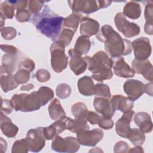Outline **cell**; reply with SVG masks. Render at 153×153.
<instances>
[{
	"label": "cell",
	"mask_w": 153,
	"mask_h": 153,
	"mask_svg": "<svg viewBox=\"0 0 153 153\" xmlns=\"http://www.w3.org/2000/svg\"><path fill=\"white\" fill-rule=\"evenodd\" d=\"M69 7L73 13H82L86 14L94 13L100 8H106L109 6L112 1H68Z\"/></svg>",
	"instance_id": "5b68a950"
},
{
	"label": "cell",
	"mask_w": 153,
	"mask_h": 153,
	"mask_svg": "<svg viewBox=\"0 0 153 153\" xmlns=\"http://www.w3.org/2000/svg\"><path fill=\"white\" fill-rule=\"evenodd\" d=\"M131 66L135 73L141 74L146 79L152 81V65L148 59L140 60L134 59L131 62Z\"/></svg>",
	"instance_id": "2e32d148"
},
{
	"label": "cell",
	"mask_w": 153,
	"mask_h": 153,
	"mask_svg": "<svg viewBox=\"0 0 153 153\" xmlns=\"http://www.w3.org/2000/svg\"><path fill=\"white\" fill-rule=\"evenodd\" d=\"M79 32L81 35L87 37L96 35L99 30V22L88 17H82L80 20Z\"/></svg>",
	"instance_id": "ac0fdd59"
},
{
	"label": "cell",
	"mask_w": 153,
	"mask_h": 153,
	"mask_svg": "<svg viewBox=\"0 0 153 153\" xmlns=\"http://www.w3.org/2000/svg\"><path fill=\"white\" fill-rule=\"evenodd\" d=\"M127 138L135 146H141L145 140V135L140 128H131Z\"/></svg>",
	"instance_id": "4dcf8cb0"
},
{
	"label": "cell",
	"mask_w": 153,
	"mask_h": 153,
	"mask_svg": "<svg viewBox=\"0 0 153 153\" xmlns=\"http://www.w3.org/2000/svg\"><path fill=\"white\" fill-rule=\"evenodd\" d=\"M1 36L6 40H11L14 39L16 35L17 31L13 27H4L1 28Z\"/></svg>",
	"instance_id": "b9f144b4"
},
{
	"label": "cell",
	"mask_w": 153,
	"mask_h": 153,
	"mask_svg": "<svg viewBox=\"0 0 153 153\" xmlns=\"http://www.w3.org/2000/svg\"><path fill=\"white\" fill-rule=\"evenodd\" d=\"M129 146L124 141H119L116 143L114 147V152H128Z\"/></svg>",
	"instance_id": "c3c4849f"
},
{
	"label": "cell",
	"mask_w": 153,
	"mask_h": 153,
	"mask_svg": "<svg viewBox=\"0 0 153 153\" xmlns=\"http://www.w3.org/2000/svg\"><path fill=\"white\" fill-rule=\"evenodd\" d=\"M69 117H64L48 127H44L43 131L45 139L51 140L59 134L67 129V122Z\"/></svg>",
	"instance_id": "9a60e30c"
},
{
	"label": "cell",
	"mask_w": 153,
	"mask_h": 153,
	"mask_svg": "<svg viewBox=\"0 0 153 153\" xmlns=\"http://www.w3.org/2000/svg\"><path fill=\"white\" fill-rule=\"evenodd\" d=\"M30 13L27 9H23L17 11L16 19L19 22H26L30 18Z\"/></svg>",
	"instance_id": "7bdbcfd3"
},
{
	"label": "cell",
	"mask_w": 153,
	"mask_h": 153,
	"mask_svg": "<svg viewBox=\"0 0 153 153\" xmlns=\"http://www.w3.org/2000/svg\"><path fill=\"white\" fill-rule=\"evenodd\" d=\"M65 46L56 41L51 45V66L56 73H60L67 67L68 58L65 53Z\"/></svg>",
	"instance_id": "8992f818"
},
{
	"label": "cell",
	"mask_w": 153,
	"mask_h": 153,
	"mask_svg": "<svg viewBox=\"0 0 153 153\" xmlns=\"http://www.w3.org/2000/svg\"><path fill=\"white\" fill-rule=\"evenodd\" d=\"M34 88V85L33 84H26V85H22L20 88V90H24V91H28V90H30L32 88Z\"/></svg>",
	"instance_id": "11a10c76"
},
{
	"label": "cell",
	"mask_w": 153,
	"mask_h": 153,
	"mask_svg": "<svg viewBox=\"0 0 153 153\" xmlns=\"http://www.w3.org/2000/svg\"><path fill=\"white\" fill-rule=\"evenodd\" d=\"M110 102L115 111L118 110L123 112L131 110L133 107V101L121 94L114 95Z\"/></svg>",
	"instance_id": "44dd1931"
},
{
	"label": "cell",
	"mask_w": 153,
	"mask_h": 153,
	"mask_svg": "<svg viewBox=\"0 0 153 153\" xmlns=\"http://www.w3.org/2000/svg\"><path fill=\"white\" fill-rule=\"evenodd\" d=\"M144 150L140 146H136L134 148H131L129 149L128 152H143Z\"/></svg>",
	"instance_id": "db71d44e"
},
{
	"label": "cell",
	"mask_w": 153,
	"mask_h": 153,
	"mask_svg": "<svg viewBox=\"0 0 153 153\" xmlns=\"http://www.w3.org/2000/svg\"><path fill=\"white\" fill-rule=\"evenodd\" d=\"M100 117H101V116L99 115L96 112H94L93 111H88L87 117H86V120L88 121L92 125L98 124L99 120L100 119Z\"/></svg>",
	"instance_id": "681fc988"
},
{
	"label": "cell",
	"mask_w": 153,
	"mask_h": 153,
	"mask_svg": "<svg viewBox=\"0 0 153 153\" xmlns=\"http://www.w3.org/2000/svg\"><path fill=\"white\" fill-rule=\"evenodd\" d=\"M71 112L75 118H82L86 120L88 110L84 103L79 102L72 106Z\"/></svg>",
	"instance_id": "836d02e7"
},
{
	"label": "cell",
	"mask_w": 153,
	"mask_h": 153,
	"mask_svg": "<svg viewBox=\"0 0 153 153\" xmlns=\"http://www.w3.org/2000/svg\"><path fill=\"white\" fill-rule=\"evenodd\" d=\"M103 137V131L102 129L94 128L86 130L76 134V139L80 145L87 146L96 145Z\"/></svg>",
	"instance_id": "30bf717a"
},
{
	"label": "cell",
	"mask_w": 153,
	"mask_h": 153,
	"mask_svg": "<svg viewBox=\"0 0 153 153\" xmlns=\"http://www.w3.org/2000/svg\"><path fill=\"white\" fill-rule=\"evenodd\" d=\"M87 64L89 71L92 73L91 78L102 82L104 80L110 79L113 74L112 68L114 65L113 60L103 51H99L92 57H84Z\"/></svg>",
	"instance_id": "3957f363"
},
{
	"label": "cell",
	"mask_w": 153,
	"mask_h": 153,
	"mask_svg": "<svg viewBox=\"0 0 153 153\" xmlns=\"http://www.w3.org/2000/svg\"><path fill=\"white\" fill-rule=\"evenodd\" d=\"M135 59L140 60H146L151 54L150 41L146 37H140L131 42Z\"/></svg>",
	"instance_id": "8fae6325"
},
{
	"label": "cell",
	"mask_w": 153,
	"mask_h": 153,
	"mask_svg": "<svg viewBox=\"0 0 153 153\" xmlns=\"http://www.w3.org/2000/svg\"><path fill=\"white\" fill-rule=\"evenodd\" d=\"M94 95H95V97H100L109 99L111 96L110 88L107 84L97 83L94 85Z\"/></svg>",
	"instance_id": "d590c367"
},
{
	"label": "cell",
	"mask_w": 153,
	"mask_h": 153,
	"mask_svg": "<svg viewBox=\"0 0 153 153\" xmlns=\"http://www.w3.org/2000/svg\"><path fill=\"white\" fill-rule=\"evenodd\" d=\"M80 148V143L74 137L68 136L62 137L57 135L51 143V149L58 152L74 153L77 152Z\"/></svg>",
	"instance_id": "52a82bcc"
},
{
	"label": "cell",
	"mask_w": 153,
	"mask_h": 153,
	"mask_svg": "<svg viewBox=\"0 0 153 153\" xmlns=\"http://www.w3.org/2000/svg\"><path fill=\"white\" fill-rule=\"evenodd\" d=\"M35 64L32 59L29 58H26L20 63L19 65V69H25L31 72L35 69Z\"/></svg>",
	"instance_id": "7dc6e473"
},
{
	"label": "cell",
	"mask_w": 153,
	"mask_h": 153,
	"mask_svg": "<svg viewBox=\"0 0 153 153\" xmlns=\"http://www.w3.org/2000/svg\"><path fill=\"white\" fill-rule=\"evenodd\" d=\"M1 50L5 53H17V48L11 45H1Z\"/></svg>",
	"instance_id": "f907efd6"
},
{
	"label": "cell",
	"mask_w": 153,
	"mask_h": 153,
	"mask_svg": "<svg viewBox=\"0 0 153 153\" xmlns=\"http://www.w3.org/2000/svg\"><path fill=\"white\" fill-rule=\"evenodd\" d=\"M56 91L57 96L59 98L65 99L70 96L71 93V88L66 83H61L59 84L56 87Z\"/></svg>",
	"instance_id": "ab89813d"
},
{
	"label": "cell",
	"mask_w": 153,
	"mask_h": 153,
	"mask_svg": "<svg viewBox=\"0 0 153 153\" xmlns=\"http://www.w3.org/2000/svg\"><path fill=\"white\" fill-rule=\"evenodd\" d=\"M64 18L53 12L47 5L43 10L34 14L32 22L41 34L56 42L62 29Z\"/></svg>",
	"instance_id": "7a4b0ae2"
},
{
	"label": "cell",
	"mask_w": 153,
	"mask_h": 153,
	"mask_svg": "<svg viewBox=\"0 0 153 153\" xmlns=\"http://www.w3.org/2000/svg\"><path fill=\"white\" fill-rule=\"evenodd\" d=\"M0 149H1V152L4 153L5 152L7 149V142L2 138H0Z\"/></svg>",
	"instance_id": "f5cc1de1"
},
{
	"label": "cell",
	"mask_w": 153,
	"mask_h": 153,
	"mask_svg": "<svg viewBox=\"0 0 153 153\" xmlns=\"http://www.w3.org/2000/svg\"><path fill=\"white\" fill-rule=\"evenodd\" d=\"M82 16L79 13H72L64 18L62 26L64 28L71 29L75 32L78 27L80 20Z\"/></svg>",
	"instance_id": "f546056e"
},
{
	"label": "cell",
	"mask_w": 153,
	"mask_h": 153,
	"mask_svg": "<svg viewBox=\"0 0 153 153\" xmlns=\"http://www.w3.org/2000/svg\"><path fill=\"white\" fill-rule=\"evenodd\" d=\"M14 7L9 1H5L1 5L0 14H2L5 19H11L14 16Z\"/></svg>",
	"instance_id": "74e56055"
},
{
	"label": "cell",
	"mask_w": 153,
	"mask_h": 153,
	"mask_svg": "<svg viewBox=\"0 0 153 153\" xmlns=\"http://www.w3.org/2000/svg\"><path fill=\"white\" fill-rule=\"evenodd\" d=\"M1 130L7 137H14L18 133L19 128L12 123L11 120L1 112Z\"/></svg>",
	"instance_id": "603a6c76"
},
{
	"label": "cell",
	"mask_w": 153,
	"mask_h": 153,
	"mask_svg": "<svg viewBox=\"0 0 153 153\" xmlns=\"http://www.w3.org/2000/svg\"><path fill=\"white\" fill-rule=\"evenodd\" d=\"M145 93L152 96V81L145 85Z\"/></svg>",
	"instance_id": "816d5d0a"
},
{
	"label": "cell",
	"mask_w": 153,
	"mask_h": 153,
	"mask_svg": "<svg viewBox=\"0 0 153 153\" xmlns=\"http://www.w3.org/2000/svg\"><path fill=\"white\" fill-rule=\"evenodd\" d=\"M11 102L16 111L31 112L39 109L41 106L36 91H33L29 94L27 93L14 94Z\"/></svg>",
	"instance_id": "277c9868"
},
{
	"label": "cell",
	"mask_w": 153,
	"mask_h": 153,
	"mask_svg": "<svg viewBox=\"0 0 153 153\" xmlns=\"http://www.w3.org/2000/svg\"><path fill=\"white\" fill-rule=\"evenodd\" d=\"M114 23L118 31L126 38L135 36L140 33V27L137 24L128 21L125 16L121 12L115 15Z\"/></svg>",
	"instance_id": "ba28073f"
},
{
	"label": "cell",
	"mask_w": 153,
	"mask_h": 153,
	"mask_svg": "<svg viewBox=\"0 0 153 153\" xmlns=\"http://www.w3.org/2000/svg\"><path fill=\"white\" fill-rule=\"evenodd\" d=\"M44 127H38L30 129L26 134L29 151L33 152H39L45 146V137L43 131Z\"/></svg>",
	"instance_id": "9c48e42d"
},
{
	"label": "cell",
	"mask_w": 153,
	"mask_h": 153,
	"mask_svg": "<svg viewBox=\"0 0 153 153\" xmlns=\"http://www.w3.org/2000/svg\"><path fill=\"white\" fill-rule=\"evenodd\" d=\"M91 47V42L88 37L81 35L79 36L76 41L74 50L82 55L86 54Z\"/></svg>",
	"instance_id": "f1b7e54d"
},
{
	"label": "cell",
	"mask_w": 153,
	"mask_h": 153,
	"mask_svg": "<svg viewBox=\"0 0 153 153\" xmlns=\"http://www.w3.org/2000/svg\"><path fill=\"white\" fill-rule=\"evenodd\" d=\"M30 78V72L25 69L20 68L14 75V79L18 84L26 83Z\"/></svg>",
	"instance_id": "f35d334b"
},
{
	"label": "cell",
	"mask_w": 153,
	"mask_h": 153,
	"mask_svg": "<svg viewBox=\"0 0 153 153\" xmlns=\"http://www.w3.org/2000/svg\"><path fill=\"white\" fill-rule=\"evenodd\" d=\"M44 1H28L27 2V10L29 11L30 14H36L40 11L42 9Z\"/></svg>",
	"instance_id": "60d3db41"
},
{
	"label": "cell",
	"mask_w": 153,
	"mask_h": 153,
	"mask_svg": "<svg viewBox=\"0 0 153 153\" xmlns=\"http://www.w3.org/2000/svg\"><path fill=\"white\" fill-rule=\"evenodd\" d=\"M145 85L139 80L128 79L124 82L123 89L127 97L132 101H134L145 93Z\"/></svg>",
	"instance_id": "7c38bea8"
},
{
	"label": "cell",
	"mask_w": 153,
	"mask_h": 153,
	"mask_svg": "<svg viewBox=\"0 0 153 153\" xmlns=\"http://www.w3.org/2000/svg\"><path fill=\"white\" fill-rule=\"evenodd\" d=\"M147 4L145 8V18L146 22L144 26V30L146 34L152 35L153 33V3L152 1H146Z\"/></svg>",
	"instance_id": "83f0119b"
},
{
	"label": "cell",
	"mask_w": 153,
	"mask_h": 153,
	"mask_svg": "<svg viewBox=\"0 0 153 153\" xmlns=\"http://www.w3.org/2000/svg\"><path fill=\"white\" fill-rule=\"evenodd\" d=\"M93 106L97 112L106 118H111L115 112L109 99L104 97H95Z\"/></svg>",
	"instance_id": "e0dca14e"
},
{
	"label": "cell",
	"mask_w": 153,
	"mask_h": 153,
	"mask_svg": "<svg viewBox=\"0 0 153 153\" xmlns=\"http://www.w3.org/2000/svg\"><path fill=\"white\" fill-rule=\"evenodd\" d=\"M123 14L131 19H137L141 14V8L139 4L135 1L127 2L123 7Z\"/></svg>",
	"instance_id": "4316f807"
},
{
	"label": "cell",
	"mask_w": 153,
	"mask_h": 153,
	"mask_svg": "<svg viewBox=\"0 0 153 153\" xmlns=\"http://www.w3.org/2000/svg\"><path fill=\"white\" fill-rule=\"evenodd\" d=\"M29 146L26 138L17 140L14 142L12 146V153H26L29 150Z\"/></svg>",
	"instance_id": "8d00e7d4"
},
{
	"label": "cell",
	"mask_w": 153,
	"mask_h": 153,
	"mask_svg": "<svg viewBox=\"0 0 153 153\" xmlns=\"http://www.w3.org/2000/svg\"><path fill=\"white\" fill-rule=\"evenodd\" d=\"M36 94L41 102V106H45L48 102L54 97V92L50 87L42 86L41 87Z\"/></svg>",
	"instance_id": "d6a6232c"
},
{
	"label": "cell",
	"mask_w": 153,
	"mask_h": 153,
	"mask_svg": "<svg viewBox=\"0 0 153 153\" xmlns=\"http://www.w3.org/2000/svg\"><path fill=\"white\" fill-rule=\"evenodd\" d=\"M79 92L85 96H91L94 94V84L92 78L89 76H84L79 78L77 83Z\"/></svg>",
	"instance_id": "cb8c5ba5"
},
{
	"label": "cell",
	"mask_w": 153,
	"mask_h": 153,
	"mask_svg": "<svg viewBox=\"0 0 153 153\" xmlns=\"http://www.w3.org/2000/svg\"><path fill=\"white\" fill-rule=\"evenodd\" d=\"M0 16H1V27L2 28L3 25H4V23L5 21V18L4 17V16L1 14H0Z\"/></svg>",
	"instance_id": "9f6ffc18"
},
{
	"label": "cell",
	"mask_w": 153,
	"mask_h": 153,
	"mask_svg": "<svg viewBox=\"0 0 153 153\" xmlns=\"http://www.w3.org/2000/svg\"><path fill=\"white\" fill-rule=\"evenodd\" d=\"M0 81L1 88L5 93L17 88L19 85L14 79L13 74H1Z\"/></svg>",
	"instance_id": "1f68e13d"
},
{
	"label": "cell",
	"mask_w": 153,
	"mask_h": 153,
	"mask_svg": "<svg viewBox=\"0 0 153 153\" xmlns=\"http://www.w3.org/2000/svg\"><path fill=\"white\" fill-rule=\"evenodd\" d=\"M98 125L100 128L105 130H109L113 127L114 121L111 120V118L101 116Z\"/></svg>",
	"instance_id": "bcb514c9"
},
{
	"label": "cell",
	"mask_w": 153,
	"mask_h": 153,
	"mask_svg": "<svg viewBox=\"0 0 153 153\" xmlns=\"http://www.w3.org/2000/svg\"><path fill=\"white\" fill-rule=\"evenodd\" d=\"M1 112L4 114V115H8L10 114L14 108L12 105V103L11 102V100H8V99H1Z\"/></svg>",
	"instance_id": "f6af8a7d"
},
{
	"label": "cell",
	"mask_w": 153,
	"mask_h": 153,
	"mask_svg": "<svg viewBox=\"0 0 153 153\" xmlns=\"http://www.w3.org/2000/svg\"><path fill=\"white\" fill-rule=\"evenodd\" d=\"M134 121L137 126L144 133H150L152 130V122L149 114L139 112L134 116Z\"/></svg>",
	"instance_id": "7402d4cb"
},
{
	"label": "cell",
	"mask_w": 153,
	"mask_h": 153,
	"mask_svg": "<svg viewBox=\"0 0 153 153\" xmlns=\"http://www.w3.org/2000/svg\"><path fill=\"white\" fill-rule=\"evenodd\" d=\"M96 37L99 41L105 43V51L111 57L127 56L132 51L131 42L123 39L110 25L102 26L96 34Z\"/></svg>",
	"instance_id": "6da1fadb"
},
{
	"label": "cell",
	"mask_w": 153,
	"mask_h": 153,
	"mask_svg": "<svg viewBox=\"0 0 153 153\" xmlns=\"http://www.w3.org/2000/svg\"><path fill=\"white\" fill-rule=\"evenodd\" d=\"M134 112L130 110L123 112L122 117L115 123V131L117 134L124 138H127L130 130V123L132 121Z\"/></svg>",
	"instance_id": "5bb4252c"
},
{
	"label": "cell",
	"mask_w": 153,
	"mask_h": 153,
	"mask_svg": "<svg viewBox=\"0 0 153 153\" xmlns=\"http://www.w3.org/2000/svg\"><path fill=\"white\" fill-rule=\"evenodd\" d=\"M68 54L70 57L69 67L74 74L79 75L84 72L87 68V64L84 57L74 49H70Z\"/></svg>",
	"instance_id": "4fadbf2b"
},
{
	"label": "cell",
	"mask_w": 153,
	"mask_h": 153,
	"mask_svg": "<svg viewBox=\"0 0 153 153\" xmlns=\"http://www.w3.org/2000/svg\"><path fill=\"white\" fill-rule=\"evenodd\" d=\"M48 110L50 118L53 120L56 121L66 116V112L57 98H54L51 101L48 106Z\"/></svg>",
	"instance_id": "484cf974"
},
{
	"label": "cell",
	"mask_w": 153,
	"mask_h": 153,
	"mask_svg": "<svg viewBox=\"0 0 153 153\" xmlns=\"http://www.w3.org/2000/svg\"><path fill=\"white\" fill-rule=\"evenodd\" d=\"M90 127L87 124V120L82 118L71 119L69 118L67 122V130L75 133H79L86 130H89Z\"/></svg>",
	"instance_id": "d4e9b609"
},
{
	"label": "cell",
	"mask_w": 153,
	"mask_h": 153,
	"mask_svg": "<svg viewBox=\"0 0 153 153\" xmlns=\"http://www.w3.org/2000/svg\"><path fill=\"white\" fill-rule=\"evenodd\" d=\"M112 68L114 74L119 77L130 78L133 77L135 74L133 69L126 62L122 57H119L114 64Z\"/></svg>",
	"instance_id": "ffe728a7"
},
{
	"label": "cell",
	"mask_w": 153,
	"mask_h": 153,
	"mask_svg": "<svg viewBox=\"0 0 153 153\" xmlns=\"http://www.w3.org/2000/svg\"><path fill=\"white\" fill-rule=\"evenodd\" d=\"M75 32L71 29L67 28H63L60 32V33L56 41L61 43L65 47L69 45L72 41Z\"/></svg>",
	"instance_id": "e575fe53"
},
{
	"label": "cell",
	"mask_w": 153,
	"mask_h": 153,
	"mask_svg": "<svg viewBox=\"0 0 153 153\" xmlns=\"http://www.w3.org/2000/svg\"><path fill=\"white\" fill-rule=\"evenodd\" d=\"M51 75L50 72L45 69H40L36 71V78L37 80L41 82L48 81L50 78Z\"/></svg>",
	"instance_id": "ee69618b"
},
{
	"label": "cell",
	"mask_w": 153,
	"mask_h": 153,
	"mask_svg": "<svg viewBox=\"0 0 153 153\" xmlns=\"http://www.w3.org/2000/svg\"><path fill=\"white\" fill-rule=\"evenodd\" d=\"M17 53H5L2 59L1 74H13L17 63Z\"/></svg>",
	"instance_id": "d6986e66"
}]
</instances>
